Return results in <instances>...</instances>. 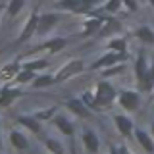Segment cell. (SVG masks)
Returning <instances> with one entry per match:
<instances>
[{"label": "cell", "mask_w": 154, "mask_h": 154, "mask_svg": "<svg viewBox=\"0 0 154 154\" xmlns=\"http://www.w3.org/2000/svg\"><path fill=\"white\" fill-rule=\"evenodd\" d=\"M112 98H114V89H112L108 83H100V85H98V94H96L94 104H96V106H104V104H108Z\"/></svg>", "instance_id": "6da1fadb"}, {"label": "cell", "mask_w": 154, "mask_h": 154, "mask_svg": "<svg viewBox=\"0 0 154 154\" xmlns=\"http://www.w3.org/2000/svg\"><path fill=\"white\" fill-rule=\"evenodd\" d=\"M93 4H94V0H62L58 6L69 8V10H73V12H85V10H89Z\"/></svg>", "instance_id": "7a4b0ae2"}, {"label": "cell", "mask_w": 154, "mask_h": 154, "mask_svg": "<svg viewBox=\"0 0 154 154\" xmlns=\"http://www.w3.org/2000/svg\"><path fill=\"white\" fill-rule=\"evenodd\" d=\"M81 69H83V64H81L79 60H73V62H69L64 69L58 71V77H56V79H67L69 75H73V73H77V71H81Z\"/></svg>", "instance_id": "3957f363"}, {"label": "cell", "mask_w": 154, "mask_h": 154, "mask_svg": "<svg viewBox=\"0 0 154 154\" xmlns=\"http://www.w3.org/2000/svg\"><path fill=\"white\" fill-rule=\"evenodd\" d=\"M119 102H122V106L125 110H135L137 104H139V98H137L135 93H131V91H123L122 96H119Z\"/></svg>", "instance_id": "277c9868"}, {"label": "cell", "mask_w": 154, "mask_h": 154, "mask_svg": "<svg viewBox=\"0 0 154 154\" xmlns=\"http://www.w3.org/2000/svg\"><path fill=\"white\" fill-rule=\"evenodd\" d=\"M54 23H56V16H54V14L42 16V17H38V29H37V31L38 33H46L48 29L54 25Z\"/></svg>", "instance_id": "5b68a950"}, {"label": "cell", "mask_w": 154, "mask_h": 154, "mask_svg": "<svg viewBox=\"0 0 154 154\" xmlns=\"http://www.w3.org/2000/svg\"><path fill=\"white\" fill-rule=\"evenodd\" d=\"M37 29H38V17H37V16H33L31 19H29V23H27L25 31H23V35H21V41H25L29 35H33Z\"/></svg>", "instance_id": "8992f818"}, {"label": "cell", "mask_w": 154, "mask_h": 154, "mask_svg": "<svg viewBox=\"0 0 154 154\" xmlns=\"http://www.w3.org/2000/svg\"><path fill=\"white\" fill-rule=\"evenodd\" d=\"M122 58H123V54H108V56L100 58V60L94 64V67H100V66H112V64H116L118 60H122Z\"/></svg>", "instance_id": "52a82bcc"}, {"label": "cell", "mask_w": 154, "mask_h": 154, "mask_svg": "<svg viewBox=\"0 0 154 154\" xmlns=\"http://www.w3.org/2000/svg\"><path fill=\"white\" fill-rule=\"evenodd\" d=\"M83 139H85V144H87L89 150H93V152L98 150V141H96V135L94 133H85Z\"/></svg>", "instance_id": "ba28073f"}, {"label": "cell", "mask_w": 154, "mask_h": 154, "mask_svg": "<svg viewBox=\"0 0 154 154\" xmlns=\"http://www.w3.org/2000/svg\"><path fill=\"white\" fill-rule=\"evenodd\" d=\"M116 123H118V129H119L123 135H127L129 131H131V122H129L127 118H122V116H118V118H116Z\"/></svg>", "instance_id": "9c48e42d"}, {"label": "cell", "mask_w": 154, "mask_h": 154, "mask_svg": "<svg viewBox=\"0 0 154 154\" xmlns=\"http://www.w3.org/2000/svg\"><path fill=\"white\" fill-rule=\"evenodd\" d=\"M12 144L16 148H27V141H25V137H23L21 133H12Z\"/></svg>", "instance_id": "30bf717a"}, {"label": "cell", "mask_w": 154, "mask_h": 154, "mask_svg": "<svg viewBox=\"0 0 154 154\" xmlns=\"http://www.w3.org/2000/svg\"><path fill=\"white\" fill-rule=\"evenodd\" d=\"M137 37L143 38V41H146V42H152V41H154V33H152L148 27H141V29L137 31Z\"/></svg>", "instance_id": "8fae6325"}, {"label": "cell", "mask_w": 154, "mask_h": 154, "mask_svg": "<svg viewBox=\"0 0 154 154\" xmlns=\"http://www.w3.org/2000/svg\"><path fill=\"white\" fill-rule=\"evenodd\" d=\"M42 46L50 48V50H60V48L66 46V41L64 38H56V41H50V42H46V45H42Z\"/></svg>", "instance_id": "7c38bea8"}, {"label": "cell", "mask_w": 154, "mask_h": 154, "mask_svg": "<svg viewBox=\"0 0 154 154\" xmlns=\"http://www.w3.org/2000/svg\"><path fill=\"white\" fill-rule=\"evenodd\" d=\"M137 139H139V141H141V144H143V146L144 148H146V150H152V143H150V139H148V135L146 133H143V131H139L137 133Z\"/></svg>", "instance_id": "4fadbf2b"}, {"label": "cell", "mask_w": 154, "mask_h": 154, "mask_svg": "<svg viewBox=\"0 0 154 154\" xmlns=\"http://www.w3.org/2000/svg\"><path fill=\"white\" fill-rule=\"evenodd\" d=\"M152 83H154V69H150L146 75L141 79V85H143V89H150L152 87Z\"/></svg>", "instance_id": "5bb4252c"}, {"label": "cell", "mask_w": 154, "mask_h": 154, "mask_svg": "<svg viewBox=\"0 0 154 154\" xmlns=\"http://www.w3.org/2000/svg\"><path fill=\"white\" fill-rule=\"evenodd\" d=\"M14 96H17V91H4V93H2V98H0V104H2V106L10 104V100H12Z\"/></svg>", "instance_id": "9a60e30c"}, {"label": "cell", "mask_w": 154, "mask_h": 154, "mask_svg": "<svg viewBox=\"0 0 154 154\" xmlns=\"http://www.w3.org/2000/svg\"><path fill=\"white\" fill-rule=\"evenodd\" d=\"M56 123H58V127H60V129H62V131H64L66 135H69L71 131H73V129H71V125H69V122H67V119H64V118L56 119Z\"/></svg>", "instance_id": "2e32d148"}, {"label": "cell", "mask_w": 154, "mask_h": 154, "mask_svg": "<svg viewBox=\"0 0 154 154\" xmlns=\"http://www.w3.org/2000/svg\"><path fill=\"white\" fill-rule=\"evenodd\" d=\"M21 4H23V0H12V4H10V16H16L17 14V10L21 8Z\"/></svg>", "instance_id": "e0dca14e"}, {"label": "cell", "mask_w": 154, "mask_h": 154, "mask_svg": "<svg viewBox=\"0 0 154 154\" xmlns=\"http://www.w3.org/2000/svg\"><path fill=\"white\" fill-rule=\"evenodd\" d=\"M69 106H71V110H73V112H77V114H81V116H87V110L83 108V104L81 102H69Z\"/></svg>", "instance_id": "ac0fdd59"}, {"label": "cell", "mask_w": 154, "mask_h": 154, "mask_svg": "<svg viewBox=\"0 0 154 154\" xmlns=\"http://www.w3.org/2000/svg\"><path fill=\"white\" fill-rule=\"evenodd\" d=\"M98 27H100V19H93V21H89V23H87L85 33H93V31H96Z\"/></svg>", "instance_id": "d6986e66"}, {"label": "cell", "mask_w": 154, "mask_h": 154, "mask_svg": "<svg viewBox=\"0 0 154 154\" xmlns=\"http://www.w3.org/2000/svg\"><path fill=\"white\" fill-rule=\"evenodd\" d=\"M137 75H139V79H143V77L146 75V67H144V60H139V62H137Z\"/></svg>", "instance_id": "ffe728a7"}, {"label": "cell", "mask_w": 154, "mask_h": 154, "mask_svg": "<svg viewBox=\"0 0 154 154\" xmlns=\"http://www.w3.org/2000/svg\"><path fill=\"white\" fill-rule=\"evenodd\" d=\"M45 66H46L45 60H37V62H33V64H27V69L33 71V69H41V67H45Z\"/></svg>", "instance_id": "44dd1931"}, {"label": "cell", "mask_w": 154, "mask_h": 154, "mask_svg": "<svg viewBox=\"0 0 154 154\" xmlns=\"http://www.w3.org/2000/svg\"><path fill=\"white\" fill-rule=\"evenodd\" d=\"M52 83V77L46 75V77H41V79L35 81V87H45V85H50Z\"/></svg>", "instance_id": "7402d4cb"}, {"label": "cell", "mask_w": 154, "mask_h": 154, "mask_svg": "<svg viewBox=\"0 0 154 154\" xmlns=\"http://www.w3.org/2000/svg\"><path fill=\"white\" fill-rule=\"evenodd\" d=\"M119 4H122V0H110V2L106 4V10H108V12H116V10L119 8Z\"/></svg>", "instance_id": "603a6c76"}, {"label": "cell", "mask_w": 154, "mask_h": 154, "mask_svg": "<svg viewBox=\"0 0 154 154\" xmlns=\"http://www.w3.org/2000/svg\"><path fill=\"white\" fill-rule=\"evenodd\" d=\"M19 122H21L23 125H27V127H31V129H33V131H38V125H37L35 122H33V119H27V118H21V119H19Z\"/></svg>", "instance_id": "cb8c5ba5"}, {"label": "cell", "mask_w": 154, "mask_h": 154, "mask_svg": "<svg viewBox=\"0 0 154 154\" xmlns=\"http://www.w3.org/2000/svg\"><path fill=\"white\" fill-rule=\"evenodd\" d=\"M112 48H114V50H123V48H125V41H114Z\"/></svg>", "instance_id": "d4e9b609"}, {"label": "cell", "mask_w": 154, "mask_h": 154, "mask_svg": "<svg viewBox=\"0 0 154 154\" xmlns=\"http://www.w3.org/2000/svg\"><path fill=\"white\" fill-rule=\"evenodd\" d=\"M29 77H33V71H31V73H29V69H27L25 73H21V75H19V81H27Z\"/></svg>", "instance_id": "484cf974"}, {"label": "cell", "mask_w": 154, "mask_h": 154, "mask_svg": "<svg viewBox=\"0 0 154 154\" xmlns=\"http://www.w3.org/2000/svg\"><path fill=\"white\" fill-rule=\"evenodd\" d=\"M48 146H50V148H52V150H56V152H58V150H60V146H58V144H56V143H48Z\"/></svg>", "instance_id": "4316f807"}, {"label": "cell", "mask_w": 154, "mask_h": 154, "mask_svg": "<svg viewBox=\"0 0 154 154\" xmlns=\"http://www.w3.org/2000/svg\"><path fill=\"white\" fill-rule=\"evenodd\" d=\"M125 2H127L129 8H135V2H133V0H125Z\"/></svg>", "instance_id": "83f0119b"}, {"label": "cell", "mask_w": 154, "mask_h": 154, "mask_svg": "<svg viewBox=\"0 0 154 154\" xmlns=\"http://www.w3.org/2000/svg\"><path fill=\"white\" fill-rule=\"evenodd\" d=\"M150 4H152V6H154V0H150Z\"/></svg>", "instance_id": "f1b7e54d"}, {"label": "cell", "mask_w": 154, "mask_h": 154, "mask_svg": "<svg viewBox=\"0 0 154 154\" xmlns=\"http://www.w3.org/2000/svg\"><path fill=\"white\" fill-rule=\"evenodd\" d=\"M152 131H154V125H152Z\"/></svg>", "instance_id": "f546056e"}]
</instances>
